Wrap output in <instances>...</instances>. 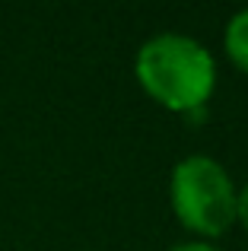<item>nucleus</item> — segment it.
Listing matches in <instances>:
<instances>
[{
  "instance_id": "7ed1b4c3",
  "label": "nucleus",
  "mask_w": 248,
  "mask_h": 251,
  "mask_svg": "<svg viewBox=\"0 0 248 251\" xmlns=\"http://www.w3.org/2000/svg\"><path fill=\"white\" fill-rule=\"evenodd\" d=\"M223 45H226V54H229V61L248 76V10H239L236 16L226 23Z\"/></svg>"
},
{
  "instance_id": "20e7f679",
  "label": "nucleus",
  "mask_w": 248,
  "mask_h": 251,
  "mask_svg": "<svg viewBox=\"0 0 248 251\" xmlns=\"http://www.w3.org/2000/svg\"><path fill=\"white\" fill-rule=\"evenodd\" d=\"M236 223H242V229H248V181L236 194Z\"/></svg>"
},
{
  "instance_id": "39448f33",
  "label": "nucleus",
  "mask_w": 248,
  "mask_h": 251,
  "mask_svg": "<svg viewBox=\"0 0 248 251\" xmlns=\"http://www.w3.org/2000/svg\"><path fill=\"white\" fill-rule=\"evenodd\" d=\"M169 251H220V248L210 245V242H185V245H175Z\"/></svg>"
},
{
  "instance_id": "f257e3e1",
  "label": "nucleus",
  "mask_w": 248,
  "mask_h": 251,
  "mask_svg": "<svg viewBox=\"0 0 248 251\" xmlns=\"http://www.w3.org/2000/svg\"><path fill=\"white\" fill-rule=\"evenodd\" d=\"M137 83L162 108L194 115L207 105L217 86V61L191 35L162 32L140 45L134 61Z\"/></svg>"
},
{
  "instance_id": "f03ea898",
  "label": "nucleus",
  "mask_w": 248,
  "mask_h": 251,
  "mask_svg": "<svg viewBox=\"0 0 248 251\" xmlns=\"http://www.w3.org/2000/svg\"><path fill=\"white\" fill-rule=\"evenodd\" d=\"M236 194L229 172L210 156H185L175 162L169 178V203L172 213L188 232L200 235V242L220 239L236 223Z\"/></svg>"
}]
</instances>
